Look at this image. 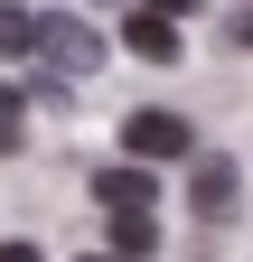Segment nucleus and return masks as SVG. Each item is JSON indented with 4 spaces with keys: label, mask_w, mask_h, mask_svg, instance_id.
Here are the masks:
<instances>
[{
    "label": "nucleus",
    "mask_w": 253,
    "mask_h": 262,
    "mask_svg": "<svg viewBox=\"0 0 253 262\" xmlns=\"http://www.w3.org/2000/svg\"><path fill=\"white\" fill-rule=\"evenodd\" d=\"M235 196H244L235 159H197V169H187V206H197L206 225H216V215H235Z\"/></svg>",
    "instance_id": "20e7f679"
},
{
    "label": "nucleus",
    "mask_w": 253,
    "mask_h": 262,
    "mask_svg": "<svg viewBox=\"0 0 253 262\" xmlns=\"http://www.w3.org/2000/svg\"><path fill=\"white\" fill-rule=\"evenodd\" d=\"M103 234H113V253H122V262H150V244H160V234H150V215H113Z\"/></svg>",
    "instance_id": "423d86ee"
},
{
    "label": "nucleus",
    "mask_w": 253,
    "mask_h": 262,
    "mask_svg": "<svg viewBox=\"0 0 253 262\" xmlns=\"http://www.w3.org/2000/svg\"><path fill=\"white\" fill-rule=\"evenodd\" d=\"M0 150H19V94H0Z\"/></svg>",
    "instance_id": "6e6552de"
},
{
    "label": "nucleus",
    "mask_w": 253,
    "mask_h": 262,
    "mask_svg": "<svg viewBox=\"0 0 253 262\" xmlns=\"http://www.w3.org/2000/svg\"><path fill=\"white\" fill-rule=\"evenodd\" d=\"M225 38H235V47H253V10H244V19H235V28H225Z\"/></svg>",
    "instance_id": "9d476101"
},
{
    "label": "nucleus",
    "mask_w": 253,
    "mask_h": 262,
    "mask_svg": "<svg viewBox=\"0 0 253 262\" xmlns=\"http://www.w3.org/2000/svg\"><path fill=\"white\" fill-rule=\"evenodd\" d=\"M122 47L160 66V56H178V28H169V19H150V10H132V19H122Z\"/></svg>",
    "instance_id": "39448f33"
},
{
    "label": "nucleus",
    "mask_w": 253,
    "mask_h": 262,
    "mask_svg": "<svg viewBox=\"0 0 253 262\" xmlns=\"http://www.w3.org/2000/svg\"><path fill=\"white\" fill-rule=\"evenodd\" d=\"M38 56L56 75H94V66H103V38H94L85 19H38Z\"/></svg>",
    "instance_id": "f257e3e1"
},
{
    "label": "nucleus",
    "mask_w": 253,
    "mask_h": 262,
    "mask_svg": "<svg viewBox=\"0 0 253 262\" xmlns=\"http://www.w3.org/2000/svg\"><path fill=\"white\" fill-rule=\"evenodd\" d=\"M38 47V10H0V56H28Z\"/></svg>",
    "instance_id": "0eeeda50"
},
{
    "label": "nucleus",
    "mask_w": 253,
    "mask_h": 262,
    "mask_svg": "<svg viewBox=\"0 0 253 262\" xmlns=\"http://www.w3.org/2000/svg\"><path fill=\"white\" fill-rule=\"evenodd\" d=\"M0 262H38V253H28V244H0Z\"/></svg>",
    "instance_id": "9b49d317"
},
{
    "label": "nucleus",
    "mask_w": 253,
    "mask_h": 262,
    "mask_svg": "<svg viewBox=\"0 0 253 262\" xmlns=\"http://www.w3.org/2000/svg\"><path fill=\"white\" fill-rule=\"evenodd\" d=\"M122 150L132 159H187V122L178 113H132L122 122Z\"/></svg>",
    "instance_id": "7ed1b4c3"
},
{
    "label": "nucleus",
    "mask_w": 253,
    "mask_h": 262,
    "mask_svg": "<svg viewBox=\"0 0 253 262\" xmlns=\"http://www.w3.org/2000/svg\"><path fill=\"white\" fill-rule=\"evenodd\" d=\"M141 10H150V19H178V10H197V0H141Z\"/></svg>",
    "instance_id": "1a4fd4ad"
},
{
    "label": "nucleus",
    "mask_w": 253,
    "mask_h": 262,
    "mask_svg": "<svg viewBox=\"0 0 253 262\" xmlns=\"http://www.w3.org/2000/svg\"><path fill=\"white\" fill-rule=\"evenodd\" d=\"M94 262H122V253H94Z\"/></svg>",
    "instance_id": "f8f14e48"
},
{
    "label": "nucleus",
    "mask_w": 253,
    "mask_h": 262,
    "mask_svg": "<svg viewBox=\"0 0 253 262\" xmlns=\"http://www.w3.org/2000/svg\"><path fill=\"white\" fill-rule=\"evenodd\" d=\"M94 196H103V215H150V206H160V178H150V159H141V169L113 159V169L94 178Z\"/></svg>",
    "instance_id": "f03ea898"
}]
</instances>
